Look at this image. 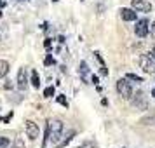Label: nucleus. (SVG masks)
I'll list each match as a JSON object with an SVG mask.
<instances>
[{
    "label": "nucleus",
    "mask_w": 155,
    "mask_h": 148,
    "mask_svg": "<svg viewBox=\"0 0 155 148\" xmlns=\"http://www.w3.org/2000/svg\"><path fill=\"white\" fill-rule=\"evenodd\" d=\"M19 2H26V0H19Z\"/></svg>",
    "instance_id": "30"
},
{
    "label": "nucleus",
    "mask_w": 155,
    "mask_h": 148,
    "mask_svg": "<svg viewBox=\"0 0 155 148\" xmlns=\"http://www.w3.org/2000/svg\"><path fill=\"white\" fill-rule=\"evenodd\" d=\"M140 68L145 73H155V59L150 56H141L140 58Z\"/></svg>",
    "instance_id": "3"
},
{
    "label": "nucleus",
    "mask_w": 155,
    "mask_h": 148,
    "mask_svg": "<svg viewBox=\"0 0 155 148\" xmlns=\"http://www.w3.org/2000/svg\"><path fill=\"white\" fill-rule=\"evenodd\" d=\"M94 59L99 63V70H101V73L103 75H108V70H106V64H105V61H103V58H101V54H99L98 51L94 52Z\"/></svg>",
    "instance_id": "11"
},
{
    "label": "nucleus",
    "mask_w": 155,
    "mask_h": 148,
    "mask_svg": "<svg viewBox=\"0 0 155 148\" xmlns=\"http://www.w3.org/2000/svg\"><path fill=\"white\" fill-rule=\"evenodd\" d=\"M134 33H136V37H140V38H145L150 33V23L147 19H140V21L136 23V26H134Z\"/></svg>",
    "instance_id": "5"
},
{
    "label": "nucleus",
    "mask_w": 155,
    "mask_h": 148,
    "mask_svg": "<svg viewBox=\"0 0 155 148\" xmlns=\"http://www.w3.org/2000/svg\"><path fill=\"white\" fill-rule=\"evenodd\" d=\"M52 2H58V0H52Z\"/></svg>",
    "instance_id": "31"
},
{
    "label": "nucleus",
    "mask_w": 155,
    "mask_h": 148,
    "mask_svg": "<svg viewBox=\"0 0 155 148\" xmlns=\"http://www.w3.org/2000/svg\"><path fill=\"white\" fill-rule=\"evenodd\" d=\"M47 133H49V140L52 141V145L56 146L58 143H59V138H61V134H63V122L58 119H52L47 122Z\"/></svg>",
    "instance_id": "1"
},
{
    "label": "nucleus",
    "mask_w": 155,
    "mask_h": 148,
    "mask_svg": "<svg viewBox=\"0 0 155 148\" xmlns=\"http://www.w3.org/2000/svg\"><path fill=\"white\" fill-rule=\"evenodd\" d=\"M78 148H96V143L94 141H84Z\"/></svg>",
    "instance_id": "19"
},
{
    "label": "nucleus",
    "mask_w": 155,
    "mask_h": 148,
    "mask_svg": "<svg viewBox=\"0 0 155 148\" xmlns=\"http://www.w3.org/2000/svg\"><path fill=\"white\" fill-rule=\"evenodd\" d=\"M44 45H45V49H49V47H51V38H45V42H44Z\"/></svg>",
    "instance_id": "25"
},
{
    "label": "nucleus",
    "mask_w": 155,
    "mask_h": 148,
    "mask_svg": "<svg viewBox=\"0 0 155 148\" xmlns=\"http://www.w3.org/2000/svg\"><path fill=\"white\" fill-rule=\"evenodd\" d=\"M140 124H141V126H155V113L143 117V119L140 120Z\"/></svg>",
    "instance_id": "12"
},
{
    "label": "nucleus",
    "mask_w": 155,
    "mask_h": 148,
    "mask_svg": "<svg viewBox=\"0 0 155 148\" xmlns=\"http://www.w3.org/2000/svg\"><path fill=\"white\" fill-rule=\"evenodd\" d=\"M25 129H26V136L31 141H35L38 138V134H40V129H38V126H37L33 120H26L25 122Z\"/></svg>",
    "instance_id": "6"
},
{
    "label": "nucleus",
    "mask_w": 155,
    "mask_h": 148,
    "mask_svg": "<svg viewBox=\"0 0 155 148\" xmlns=\"http://www.w3.org/2000/svg\"><path fill=\"white\" fill-rule=\"evenodd\" d=\"M131 101H133L134 108H140V110H147V108H148V101H147V98H145L143 91L134 92L133 98H131Z\"/></svg>",
    "instance_id": "4"
},
{
    "label": "nucleus",
    "mask_w": 155,
    "mask_h": 148,
    "mask_svg": "<svg viewBox=\"0 0 155 148\" xmlns=\"http://www.w3.org/2000/svg\"><path fill=\"white\" fill-rule=\"evenodd\" d=\"M4 87H5V89H12V84H11V80H9V82L4 85Z\"/></svg>",
    "instance_id": "27"
},
{
    "label": "nucleus",
    "mask_w": 155,
    "mask_h": 148,
    "mask_svg": "<svg viewBox=\"0 0 155 148\" xmlns=\"http://www.w3.org/2000/svg\"><path fill=\"white\" fill-rule=\"evenodd\" d=\"M148 56H150V58H153V59H155V47H153L152 51H150V54H148Z\"/></svg>",
    "instance_id": "26"
},
{
    "label": "nucleus",
    "mask_w": 155,
    "mask_h": 148,
    "mask_svg": "<svg viewBox=\"0 0 155 148\" xmlns=\"http://www.w3.org/2000/svg\"><path fill=\"white\" fill-rule=\"evenodd\" d=\"M9 145H11V140H9V138H4V136H2V138H0V148H7Z\"/></svg>",
    "instance_id": "17"
},
{
    "label": "nucleus",
    "mask_w": 155,
    "mask_h": 148,
    "mask_svg": "<svg viewBox=\"0 0 155 148\" xmlns=\"http://www.w3.org/2000/svg\"><path fill=\"white\" fill-rule=\"evenodd\" d=\"M14 148H25V143H23V140H16Z\"/></svg>",
    "instance_id": "22"
},
{
    "label": "nucleus",
    "mask_w": 155,
    "mask_h": 148,
    "mask_svg": "<svg viewBox=\"0 0 155 148\" xmlns=\"http://www.w3.org/2000/svg\"><path fill=\"white\" fill-rule=\"evenodd\" d=\"M30 82H31V85H33L35 89L40 87V77H38V71L37 70H31V78H30Z\"/></svg>",
    "instance_id": "13"
},
{
    "label": "nucleus",
    "mask_w": 155,
    "mask_h": 148,
    "mask_svg": "<svg viewBox=\"0 0 155 148\" xmlns=\"http://www.w3.org/2000/svg\"><path fill=\"white\" fill-rule=\"evenodd\" d=\"M78 73L82 75V77H87L89 75V66H87V63L85 61H80V66H78Z\"/></svg>",
    "instance_id": "15"
},
{
    "label": "nucleus",
    "mask_w": 155,
    "mask_h": 148,
    "mask_svg": "<svg viewBox=\"0 0 155 148\" xmlns=\"http://www.w3.org/2000/svg\"><path fill=\"white\" fill-rule=\"evenodd\" d=\"M54 63H56V61H54V58L51 56V54L45 58V61H44V64H45V66H51V64H54Z\"/></svg>",
    "instance_id": "21"
},
{
    "label": "nucleus",
    "mask_w": 155,
    "mask_h": 148,
    "mask_svg": "<svg viewBox=\"0 0 155 148\" xmlns=\"http://www.w3.org/2000/svg\"><path fill=\"white\" fill-rule=\"evenodd\" d=\"M54 87H52V85H49V87H47V89H45V91H44V96H45V98H52V96H54Z\"/></svg>",
    "instance_id": "16"
},
{
    "label": "nucleus",
    "mask_w": 155,
    "mask_h": 148,
    "mask_svg": "<svg viewBox=\"0 0 155 148\" xmlns=\"http://www.w3.org/2000/svg\"><path fill=\"white\" fill-rule=\"evenodd\" d=\"M75 131H68V133H66V136H64L63 140L59 141V143H58L56 145V148H63V146H66V145H68V143H70L71 140H73V138H75Z\"/></svg>",
    "instance_id": "10"
},
{
    "label": "nucleus",
    "mask_w": 155,
    "mask_h": 148,
    "mask_svg": "<svg viewBox=\"0 0 155 148\" xmlns=\"http://www.w3.org/2000/svg\"><path fill=\"white\" fill-rule=\"evenodd\" d=\"M9 68H11V66H9L7 61H5V59H0V78H4L5 75H7Z\"/></svg>",
    "instance_id": "14"
},
{
    "label": "nucleus",
    "mask_w": 155,
    "mask_h": 148,
    "mask_svg": "<svg viewBox=\"0 0 155 148\" xmlns=\"http://www.w3.org/2000/svg\"><path fill=\"white\" fill-rule=\"evenodd\" d=\"M4 5H5V2H4V0H0V7H4Z\"/></svg>",
    "instance_id": "28"
},
{
    "label": "nucleus",
    "mask_w": 155,
    "mask_h": 148,
    "mask_svg": "<svg viewBox=\"0 0 155 148\" xmlns=\"http://www.w3.org/2000/svg\"><path fill=\"white\" fill-rule=\"evenodd\" d=\"M117 92H119L124 99H131L133 98V87H131V82H127V78L117 80Z\"/></svg>",
    "instance_id": "2"
},
{
    "label": "nucleus",
    "mask_w": 155,
    "mask_h": 148,
    "mask_svg": "<svg viewBox=\"0 0 155 148\" xmlns=\"http://www.w3.org/2000/svg\"><path fill=\"white\" fill-rule=\"evenodd\" d=\"M126 78H131V80H134V82H143V78H141L140 75H134V73H127Z\"/></svg>",
    "instance_id": "18"
},
{
    "label": "nucleus",
    "mask_w": 155,
    "mask_h": 148,
    "mask_svg": "<svg viewBox=\"0 0 155 148\" xmlns=\"http://www.w3.org/2000/svg\"><path fill=\"white\" fill-rule=\"evenodd\" d=\"M56 99H58V103H59V105H63L64 108H68V101H66V98H64L63 94H61V96H58Z\"/></svg>",
    "instance_id": "20"
},
{
    "label": "nucleus",
    "mask_w": 155,
    "mask_h": 148,
    "mask_svg": "<svg viewBox=\"0 0 155 148\" xmlns=\"http://www.w3.org/2000/svg\"><path fill=\"white\" fill-rule=\"evenodd\" d=\"M131 5H133V9L136 12H145V14H147V12L152 11V4L147 2V0H133Z\"/></svg>",
    "instance_id": "7"
},
{
    "label": "nucleus",
    "mask_w": 155,
    "mask_h": 148,
    "mask_svg": "<svg viewBox=\"0 0 155 148\" xmlns=\"http://www.w3.org/2000/svg\"><path fill=\"white\" fill-rule=\"evenodd\" d=\"M12 117H14V113L11 112V113H9V115H7V117H5V119H2V122H9V120L12 119Z\"/></svg>",
    "instance_id": "24"
},
{
    "label": "nucleus",
    "mask_w": 155,
    "mask_h": 148,
    "mask_svg": "<svg viewBox=\"0 0 155 148\" xmlns=\"http://www.w3.org/2000/svg\"><path fill=\"white\" fill-rule=\"evenodd\" d=\"M152 96H153V99H155V87L152 89Z\"/></svg>",
    "instance_id": "29"
},
{
    "label": "nucleus",
    "mask_w": 155,
    "mask_h": 148,
    "mask_svg": "<svg viewBox=\"0 0 155 148\" xmlns=\"http://www.w3.org/2000/svg\"><path fill=\"white\" fill-rule=\"evenodd\" d=\"M26 87H28V77H26V68L23 66L18 71V89L19 91H25Z\"/></svg>",
    "instance_id": "8"
},
{
    "label": "nucleus",
    "mask_w": 155,
    "mask_h": 148,
    "mask_svg": "<svg viewBox=\"0 0 155 148\" xmlns=\"http://www.w3.org/2000/svg\"><path fill=\"white\" fill-rule=\"evenodd\" d=\"M119 12H120V18H122L124 21H136V19H138V14H136V11H134V9L122 7Z\"/></svg>",
    "instance_id": "9"
},
{
    "label": "nucleus",
    "mask_w": 155,
    "mask_h": 148,
    "mask_svg": "<svg viewBox=\"0 0 155 148\" xmlns=\"http://www.w3.org/2000/svg\"><path fill=\"white\" fill-rule=\"evenodd\" d=\"M150 35L155 37V21L152 23V25H150Z\"/></svg>",
    "instance_id": "23"
}]
</instances>
